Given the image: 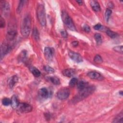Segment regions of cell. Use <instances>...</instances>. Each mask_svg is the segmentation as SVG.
I'll use <instances>...</instances> for the list:
<instances>
[{"label": "cell", "instance_id": "6da1fadb", "mask_svg": "<svg viewBox=\"0 0 123 123\" xmlns=\"http://www.w3.org/2000/svg\"><path fill=\"white\" fill-rule=\"evenodd\" d=\"M95 90V87L94 86H87L83 89L79 91L78 94L73 99L74 102H77L82 100L91 95Z\"/></svg>", "mask_w": 123, "mask_h": 123}, {"label": "cell", "instance_id": "7a4b0ae2", "mask_svg": "<svg viewBox=\"0 0 123 123\" xmlns=\"http://www.w3.org/2000/svg\"><path fill=\"white\" fill-rule=\"evenodd\" d=\"M31 23L30 17L29 16L25 17L23 21L21 27V33L25 37H27L30 32Z\"/></svg>", "mask_w": 123, "mask_h": 123}, {"label": "cell", "instance_id": "3957f363", "mask_svg": "<svg viewBox=\"0 0 123 123\" xmlns=\"http://www.w3.org/2000/svg\"><path fill=\"white\" fill-rule=\"evenodd\" d=\"M37 16L40 24L42 26H45L46 24V18L45 8L43 5L39 4L37 10Z\"/></svg>", "mask_w": 123, "mask_h": 123}, {"label": "cell", "instance_id": "277c9868", "mask_svg": "<svg viewBox=\"0 0 123 123\" xmlns=\"http://www.w3.org/2000/svg\"><path fill=\"white\" fill-rule=\"evenodd\" d=\"M62 18L65 25L72 31L76 30L74 24L69 14L66 11H62Z\"/></svg>", "mask_w": 123, "mask_h": 123}, {"label": "cell", "instance_id": "5b68a950", "mask_svg": "<svg viewBox=\"0 0 123 123\" xmlns=\"http://www.w3.org/2000/svg\"><path fill=\"white\" fill-rule=\"evenodd\" d=\"M70 95V90L67 88H62L60 89L57 93V98L61 100L67 99Z\"/></svg>", "mask_w": 123, "mask_h": 123}, {"label": "cell", "instance_id": "8992f818", "mask_svg": "<svg viewBox=\"0 0 123 123\" xmlns=\"http://www.w3.org/2000/svg\"><path fill=\"white\" fill-rule=\"evenodd\" d=\"M0 9L2 13L5 16H8L10 13V5L8 2L6 1L1 0L0 1Z\"/></svg>", "mask_w": 123, "mask_h": 123}, {"label": "cell", "instance_id": "52a82bcc", "mask_svg": "<svg viewBox=\"0 0 123 123\" xmlns=\"http://www.w3.org/2000/svg\"><path fill=\"white\" fill-rule=\"evenodd\" d=\"M14 27L15 26L12 25L7 31L6 37V39L9 41H12L16 37L17 31Z\"/></svg>", "mask_w": 123, "mask_h": 123}, {"label": "cell", "instance_id": "ba28073f", "mask_svg": "<svg viewBox=\"0 0 123 123\" xmlns=\"http://www.w3.org/2000/svg\"><path fill=\"white\" fill-rule=\"evenodd\" d=\"M19 111L22 113H27L32 111V107L26 103H22L19 104L18 107Z\"/></svg>", "mask_w": 123, "mask_h": 123}, {"label": "cell", "instance_id": "9c48e42d", "mask_svg": "<svg viewBox=\"0 0 123 123\" xmlns=\"http://www.w3.org/2000/svg\"><path fill=\"white\" fill-rule=\"evenodd\" d=\"M0 49V55L1 60L3 57H4L6 54H8L11 50L12 48L9 44L6 43H3L1 45Z\"/></svg>", "mask_w": 123, "mask_h": 123}, {"label": "cell", "instance_id": "30bf717a", "mask_svg": "<svg viewBox=\"0 0 123 123\" xmlns=\"http://www.w3.org/2000/svg\"><path fill=\"white\" fill-rule=\"evenodd\" d=\"M69 56L72 60L75 62H76L79 63L83 61L82 57L79 53L70 51L69 52Z\"/></svg>", "mask_w": 123, "mask_h": 123}, {"label": "cell", "instance_id": "8fae6325", "mask_svg": "<svg viewBox=\"0 0 123 123\" xmlns=\"http://www.w3.org/2000/svg\"><path fill=\"white\" fill-rule=\"evenodd\" d=\"M87 76L91 79L101 80L103 79L102 76L98 72L96 71H91L87 73Z\"/></svg>", "mask_w": 123, "mask_h": 123}, {"label": "cell", "instance_id": "7c38bea8", "mask_svg": "<svg viewBox=\"0 0 123 123\" xmlns=\"http://www.w3.org/2000/svg\"><path fill=\"white\" fill-rule=\"evenodd\" d=\"M53 50L49 47H46L44 49V55L46 59L48 61H51L53 57Z\"/></svg>", "mask_w": 123, "mask_h": 123}, {"label": "cell", "instance_id": "4fadbf2b", "mask_svg": "<svg viewBox=\"0 0 123 123\" xmlns=\"http://www.w3.org/2000/svg\"><path fill=\"white\" fill-rule=\"evenodd\" d=\"M38 95L39 96L44 99H47L49 96V92L46 88H41L38 91Z\"/></svg>", "mask_w": 123, "mask_h": 123}, {"label": "cell", "instance_id": "5bb4252c", "mask_svg": "<svg viewBox=\"0 0 123 123\" xmlns=\"http://www.w3.org/2000/svg\"><path fill=\"white\" fill-rule=\"evenodd\" d=\"M90 4L92 7V9L95 12H98L100 10V7L98 1L96 0L90 1Z\"/></svg>", "mask_w": 123, "mask_h": 123}, {"label": "cell", "instance_id": "9a60e30c", "mask_svg": "<svg viewBox=\"0 0 123 123\" xmlns=\"http://www.w3.org/2000/svg\"><path fill=\"white\" fill-rule=\"evenodd\" d=\"M75 74V71L72 69H66L62 71V74L63 75L68 77H71L73 76Z\"/></svg>", "mask_w": 123, "mask_h": 123}, {"label": "cell", "instance_id": "2e32d148", "mask_svg": "<svg viewBox=\"0 0 123 123\" xmlns=\"http://www.w3.org/2000/svg\"><path fill=\"white\" fill-rule=\"evenodd\" d=\"M12 107L13 108V109H15L18 108L19 105V101L18 100V98H17V97L15 95L12 96V98H11V103Z\"/></svg>", "mask_w": 123, "mask_h": 123}, {"label": "cell", "instance_id": "e0dca14e", "mask_svg": "<svg viewBox=\"0 0 123 123\" xmlns=\"http://www.w3.org/2000/svg\"><path fill=\"white\" fill-rule=\"evenodd\" d=\"M77 87L78 91L81 90L88 86V83L85 81H80L77 83Z\"/></svg>", "mask_w": 123, "mask_h": 123}, {"label": "cell", "instance_id": "ac0fdd59", "mask_svg": "<svg viewBox=\"0 0 123 123\" xmlns=\"http://www.w3.org/2000/svg\"><path fill=\"white\" fill-rule=\"evenodd\" d=\"M30 70L31 72L32 73V74L34 76L36 77H38L40 76L41 74V73L39 71V70H38L37 68L35 67H30Z\"/></svg>", "mask_w": 123, "mask_h": 123}, {"label": "cell", "instance_id": "d6986e66", "mask_svg": "<svg viewBox=\"0 0 123 123\" xmlns=\"http://www.w3.org/2000/svg\"><path fill=\"white\" fill-rule=\"evenodd\" d=\"M123 113L122 111L118 115H117L113 121V123H123Z\"/></svg>", "mask_w": 123, "mask_h": 123}, {"label": "cell", "instance_id": "ffe728a7", "mask_svg": "<svg viewBox=\"0 0 123 123\" xmlns=\"http://www.w3.org/2000/svg\"><path fill=\"white\" fill-rule=\"evenodd\" d=\"M18 78L16 75L13 76L12 77L9 82V86L10 88H12L14 86L15 84L18 82Z\"/></svg>", "mask_w": 123, "mask_h": 123}, {"label": "cell", "instance_id": "44dd1931", "mask_svg": "<svg viewBox=\"0 0 123 123\" xmlns=\"http://www.w3.org/2000/svg\"><path fill=\"white\" fill-rule=\"evenodd\" d=\"M49 80L51 82L55 85H59L60 84V79L56 76H49Z\"/></svg>", "mask_w": 123, "mask_h": 123}, {"label": "cell", "instance_id": "7402d4cb", "mask_svg": "<svg viewBox=\"0 0 123 123\" xmlns=\"http://www.w3.org/2000/svg\"><path fill=\"white\" fill-rule=\"evenodd\" d=\"M32 35L34 39L36 41H38L39 40V34L38 30L36 27L34 28L33 30Z\"/></svg>", "mask_w": 123, "mask_h": 123}, {"label": "cell", "instance_id": "603a6c76", "mask_svg": "<svg viewBox=\"0 0 123 123\" xmlns=\"http://www.w3.org/2000/svg\"><path fill=\"white\" fill-rule=\"evenodd\" d=\"M106 32L107 35L112 38H114L118 36V34L116 33H115L112 31H111L110 29H107L106 31Z\"/></svg>", "mask_w": 123, "mask_h": 123}, {"label": "cell", "instance_id": "cb8c5ba5", "mask_svg": "<svg viewBox=\"0 0 123 123\" xmlns=\"http://www.w3.org/2000/svg\"><path fill=\"white\" fill-rule=\"evenodd\" d=\"M94 38L95 40L97 42V43L98 44H101L102 43V37L100 34H98V33H96L94 35Z\"/></svg>", "mask_w": 123, "mask_h": 123}, {"label": "cell", "instance_id": "d4e9b609", "mask_svg": "<svg viewBox=\"0 0 123 123\" xmlns=\"http://www.w3.org/2000/svg\"><path fill=\"white\" fill-rule=\"evenodd\" d=\"M27 52L25 50H24V51H22L21 53L20 54V55H19V60L23 62L24 61L25 59H26V56H27Z\"/></svg>", "mask_w": 123, "mask_h": 123}, {"label": "cell", "instance_id": "484cf974", "mask_svg": "<svg viewBox=\"0 0 123 123\" xmlns=\"http://www.w3.org/2000/svg\"><path fill=\"white\" fill-rule=\"evenodd\" d=\"M94 62L96 63H98V64H99V63H101L102 62H103V60L101 58V57L97 54L96 55L95 57H94Z\"/></svg>", "mask_w": 123, "mask_h": 123}, {"label": "cell", "instance_id": "4316f807", "mask_svg": "<svg viewBox=\"0 0 123 123\" xmlns=\"http://www.w3.org/2000/svg\"><path fill=\"white\" fill-rule=\"evenodd\" d=\"M111 13H112V12L111 9H107L106 10V12L105 13V19L107 22L108 21Z\"/></svg>", "mask_w": 123, "mask_h": 123}, {"label": "cell", "instance_id": "83f0119b", "mask_svg": "<svg viewBox=\"0 0 123 123\" xmlns=\"http://www.w3.org/2000/svg\"><path fill=\"white\" fill-rule=\"evenodd\" d=\"M113 49L117 52L120 53L121 54H123V46H117L114 47L113 48Z\"/></svg>", "mask_w": 123, "mask_h": 123}, {"label": "cell", "instance_id": "f1b7e54d", "mask_svg": "<svg viewBox=\"0 0 123 123\" xmlns=\"http://www.w3.org/2000/svg\"><path fill=\"white\" fill-rule=\"evenodd\" d=\"M2 103L4 106H9L11 103V99L9 98H4L2 100Z\"/></svg>", "mask_w": 123, "mask_h": 123}, {"label": "cell", "instance_id": "f546056e", "mask_svg": "<svg viewBox=\"0 0 123 123\" xmlns=\"http://www.w3.org/2000/svg\"><path fill=\"white\" fill-rule=\"evenodd\" d=\"M77 79L76 78H73L69 82V85L71 87H74L77 85Z\"/></svg>", "mask_w": 123, "mask_h": 123}, {"label": "cell", "instance_id": "4dcf8cb0", "mask_svg": "<svg viewBox=\"0 0 123 123\" xmlns=\"http://www.w3.org/2000/svg\"><path fill=\"white\" fill-rule=\"evenodd\" d=\"M26 1L25 0H21L20 1V3L19 4V6L18 7V8H17V12L18 13H20L24 6V5L25 4V2Z\"/></svg>", "mask_w": 123, "mask_h": 123}, {"label": "cell", "instance_id": "1f68e13d", "mask_svg": "<svg viewBox=\"0 0 123 123\" xmlns=\"http://www.w3.org/2000/svg\"><path fill=\"white\" fill-rule=\"evenodd\" d=\"M44 69L46 72H47L49 73H53L54 72V69L49 66H48V65L45 66L44 67Z\"/></svg>", "mask_w": 123, "mask_h": 123}, {"label": "cell", "instance_id": "d6a6232c", "mask_svg": "<svg viewBox=\"0 0 123 123\" xmlns=\"http://www.w3.org/2000/svg\"><path fill=\"white\" fill-rule=\"evenodd\" d=\"M5 26V21L4 19L1 16L0 18V26L1 28H3Z\"/></svg>", "mask_w": 123, "mask_h": 123}, {"label": "cell", "instance_id": "836d02e7", "mask_svg": "<svg viewBox=\"0 0 123 123\" xmlns=\"http://www.w3.org/2000/svg\"><path fill=\"white\" fill-rule=\"evenodd\" d=\"M83 29H84V30L87 32V33H88L90 31V27L87 25H85L84 26H83Z\"/></svg>", "mask_w": 123, "mask_h": 123}, {"label": "cell", "instance_id": "e575fe53", "mask_svg": "<svg viewBox=\"0 0 123 123\" xmlns=\"http://www.w3.org/2000/svg\"><path fill=\"white\" fill-rule=\"evenodd\" d=\"M102 28V25H101L100 24H97V25H95L94 26V29L97 30H100V29H101Z\"/></svg>", "mask_w": 123, "mask_h": 123}, {"label": "cell", "instance_id": "d590c367", "mask_svg": "<svg viewBox=\"0 0 123 123\" xmlns=\"http://www.w3.org/2000/svg\"><path fill=\"white\" fill-rule=\"evenodd\" d=\"M61 35L62 36V37H64V38H66L67 37V33L66 32V31L65 30H62L61 32Z\"/></svg>", "mask_w": 123, "mask_h": 123}, {"label": "cell", "instance_id": "8d00e7d4", "mask_svg": "<svg viewBox=\"0 0 123 123\" xmlns=\"http://www.w3.org/2000/svg\"><path fill=\"white\" fill-rule=\"evenodd\" d=\"M71 44L74 47H76V46H77L78 45V42L77 41H74L72 42Z\"/></svg>", "mask_w": 123, "mask_h": 123}, {"label": "cell", "instance_id": "74e56055", "mask_svg": "<svg viewBox=\"0 0 123 123\" xmlns=\"http://www.w3.org/2000/svg\"><path fill=\"white\" fill-rule=\"evenodd\" d=\"M76 2H77L78 3V4L80 5H82V4H83V1H82V0H77Z\"/></svg>", "mask_w": 123, "mask_h": 123}, {"label": "cell", "instance_id": "f35d334b", "mask_svg": "<svg viewBox=\"0 0 123 123\" xmlns=\"http://www.w3.org/2000/svg\"><path fill=\"white\" fill-rule=\"evenodd\" d=\"M119 94H120L121 96H122V95H123V91H120V92H119Z\"/></svg>", "mask_w": 123, "mask_h": 123}]
</instances>
